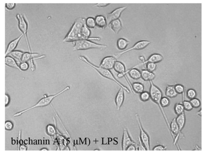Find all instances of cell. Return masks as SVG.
I'll list each match as a JSON object with an SVG mask.
<instances>
[{"label":"cell","mask_w":204,"mask_h":153,"mask_svg":"<svg viewBox=\"0 0 204 153\" xmlns=\"http://www.w3.org/2000/svg\"><path fill=\"white\" fill-rule=\"evenodd\" d=\"M42 151H44V150L45 151H47V150L46 149H42Z\"/></svg>","instance_id":"obj_52"},{"label":"cell","mask_w":204,"mask_h":153,"mask_svg":"<svg viewBox=\"0 0 204 153\" xmlns=\"http://www.w3.org/2000/svg\"><path fill=\"white\" fill-rule=\"evenodd\" d=\"M150 98L155 103H157L160 107V110L161 113H162V115H163L164 118L167 124V128H168V130L170 132V123L169 121L166 114L165 113L164 110L161 106V104H160V100L161 98L162 97L163 94L161 90L158 87L155 85L153 83L152 81H150Z\"/></svg>","instance_id":"obj_4"},{"label":"cell","mask_w":204,"mask_h":153,"mask_svg":"<svg viewBox=\"0 0 204 153\" xmlns=\"http://www.w3.org/2000/svg\"><path fill=\"white\" fill-rule=\"evenodd\" d=\"M187 96L190 100L195 98L196 97L197 93L195 90L193 89H188L187 91Z\"/></svg>","instance_id":"obj_31"},{"label":"cell","mask_w":204,"mask_h":153,"mask_svg":"<svg viewBox=\"0 0 204 153\" xmlns=\"http://www.w3.org/2000/svg\"><path fill=\"white\" fill-rule=\"evenodd\" d=\"M165 95L167 97L173 98L176 97L178 94L175 91L174 86L167 85L166 86Z\"/></svg>","instance_id":"obj_21"},{"label":"cell","mask_w":204,"mask_h":153,"mask_svg":"<svg viewBox=\"0 0 204 153\" xmlns=\"http://www.w3.org/2000/svg\"><path fill=\"white\" fill-rule=\"evenodd\" d=\"M39 54L37 53H32L30 52H24L22 56V62H28L31 61L32 62L34 60L38 59L43 58L45 57V56H42L38 58Z\"/></svg>","instance_id":"obj_14"},{"label":"cell","mask_w":204,"mask_h":153,"mask_svg":"<svg viewBox=\"0 0 204 153\" xmlns=\"http://www.w3.org/2000/svg\"><path fill=\"white\" fill-rule=\"evenodd\" d=\"M127 7H123L115 9L110 13L108 14L107 16V26L112 21L118 19L124 11L127 9Z\"/></svg>","instance_id":"obj_9"},{"label":"cell","mask_w":204,"mask_h":153,"mask_svg":"<svg viewBox=\"0 0 204 153\" xmlns=\"http://www.w3.org/2000/svg\"><path fill=\"white\" fill-rule=\"evenodd\" d=\"M127 72L133 79L138 80L141 78V72L136 68H132Z\"/></svg>","instance_id":"obj_24"},{"label":"cell","mask_w":204,"mask_h":153,"mask_svg":"<svg viewBox=\"0 0 204 153\" xmlns=\"http://www.w3.org/2000/svg\"><path fill=\"white\" fill-rule=\"evenodd\" d=\"M24 53V52L22 51H19V50H14V51L10 53L9 54V56H11L13 58L15 59L18 64L19 65L20 63L22 62V57Z\"/></svg>","instance_id":"obj_22"},{"label":"cell","mask_w":204,"mask_h":153,"mask_svg":"<svg viewBox=\"0 0 204 153\" xmlns=\"http://www.w3.org/2000/svg\"><path fill=\"white\" fill-rule=\"evenodd\" d=\"M124 100V90L121 87L115 98V103L117 110H119Z\"/></svg>","instance_id":"obj_13"},{"label":"cell","mask_w":204,"mask_h":153,"mask_svg":"<svg viewBox=\"0 0 204 153\" xmlns=\"http://www.w3.org/2000/svg\"><path fill=\"white\" fill-rule=\"evenodd\" d=\"M163 60V57L160 54H154L151 55L149 58V59L147 61H145L144 62H142L140 64L138 65L133 67L135 68L136 67L138 66L143 65L144 64H146L148 62H152V63H157L158 62H161Z\"/></svg>","instance_id":"obj_16"},{"label":"cell","mask_w":204,"mask_h":153,"mask_svg":"<svg viewBox=\"0 0 204 153\" xmlns=\"http://www.w3.org/2000/svg\"><path fill=\"white\" fill-rule=\"evenodd\" d=\"M141 78H142L144 81L147 82L152 81L155 77V75L154 73L147 70H141Z\"/></svg>","instance_id":"obj_19"},{"label":"cell","mask_w":204,"mask_h":153,"mask_svg":"<svg viewBox=\"0 0 204 153\" xmlns=\"http://www.w3.org/2000/svg\"><path fill=\"white\" fill-rule=\"evenodd\" d=\"M176 121L179 126V132L181 133L186 124V119L185 112L177 116L176 118Z\"/></svg>","instance_id":"obj_20"},{"label":"cell","mask_w":204,"mask_h":153,"mask_svg":"<svg viewBox=\"0 0 204 153\" xmlns=\"http://www.w3.org/2000/svg\"><path fill=\"white\" fill-rule=\"evenodd\" d=\"M16 5L15 3H6L5 4V7L7 10H11L15 8Z\"/></svg>","instance_id":"obj_42"},{"label":"cell","mask_w":204,"mask_h":153,"mask_svg":"<svg viewBox=\"0 0 204 153\" xmlns=\"http://www.w3.org/2000/svg\"><path fill=\"white\" fill-rule=\"evenodd\" d=\"M91 35V31L89 28H87L85 24L84 25L81 29L80 34V40H88Z\"/></svg>","instance_id":"obj_25"},{"label":"cell","mask_w":204,"mask_h":153,"mask_svg":"<svg viewBox=\"0 0 204 153\" xmlns=\"http://www.w3.org/2000/svg\"><path fill=\"white\" fill-rule=\"evenodd\" d=\"M167 147L161 145H158L155 146L153 149L154 151H164L166 150Z\"/></svg>","instance_id":"obj_41"},{"label":"cell","mask_w":204,"mask_h":153,"mask_svg":"<svg viewBox=\"0 0 204 153\" xmlns=\"http://www.w3.org/2000/svg\"><path fill=\"white\" fill-rule=\"evenodd\" d=\"M85 25L87 28L90 29H94L96 27L95 19L89 17L86 20Z\"/></svg>","instance_id":"obj_29"},{"label":"cell","mask_w":204,"mask_h":153,"mask_svg":"<svg viewBox=\"0 0 204 153\" xmlns=\"http://www.w3.org/2000/svg\"><path fill=\"white\" fill-rule=\"evenodd\" d=\"M195 149L194 150H201V148H199V146H196Z\"/></svg>","instance_id":"obj_49"},{"label":"cell","mask_w":204,"mask_h":153,"mask_svg":"<svg viewBox=\"0 0 204 153\" xmlns=\"http://www.w3.org/2000/svg\"><path fill=\"white\" fill-rule=\"evenodd\" d=\"M138 141H139V145L138 146H137L138 150L140 151H146L147 149H146V148H145L144 146L142 143V142H141V139H140V137H138Z\"/></svg>","instance_id":"obj_40"},{"label":"cell","mask_w":204,"mask_h":153,"mask_svg":"<svg viewBox=\"0 0 204 153\" xmlns=\"http://www.w3.org/2000/svg\"><path fill=\"white\" fill-rule=\"evenodd\" d=\"M170 103V101L168 98L163 97L161 98L160 100V104L162 108H164L168 106Z\"/></svg>","instance_id":"obj_33"},{"label":"cell","mask_w":204,"mask_h":153,"mask_svg":"<svg viewBox=\"0 0 204 153\" xmlns=\"http://www.w3.org/2000/svg\"><path fill=\"white\" fill-rule=\"evenodd\" d=\"M96 27L102 29H104L107 26V20L103 16L99 15L96 16L95 19Z\"/></svg>","instance_id":"obj_17"},{"label":"cell","mask_w":204,"mask_h":153,"mask_svg":"<svg viewBox=\"0 0 204 153\" xmlns=\"http://www.w3.org/2000/svg\"><path fill=\"white\" fill-rule=\"evenodd\" d=\"M190 102H191L193 108H199L201 106V102H200V100L199 99L196 98L190 100Z\"/></svg>","instance_id":"obj_34"},{"label":"cell","mask_w":204,"mask_h":153,"mask_svg":"<svg viewBox=\"0 0 204 153\" xmlns=\"http://www.w3.org/2000/svg\"><path fill=\"white\" fill-rule=\"evenodd\" d=\"M16 17L18 21L19 30L21 32L22 35H23V36L24 37L29 52L31 53V49H30L29 41H28V37H27V32H28V23L25 19L23 15H21V14H17L16 15Z\"/></svg>","instance_id":"obj_6"},{"label":"cell","mask_w":204,"mask_h":153,"mask_svg":"<svg viewBox=\"0 0 204 153\" xmlns=\"http://www.w3.org/2000/svg\"><path fill=\"white\" fill-rule=\"evenodd\" d=\"M14 128V125L10 121H7L5 123V129L6 130L10 131L12 130Z\"/></svg>","instance_id":"obj_39"},{"label":"cell","mask_w":204,"mask_h":153,"mask_svg":"<svg viewBox=\"0 0 204 153\" xmlns=\"http://www.w3.org/2000/svg\"><path fill=\"white\" fill-rule=\"evenodd\" d=\"M136 144L132 140L128 133V130L127 129H124L123 137L122 140V149L126 150L127 148L131 144Z\"/></svg>","instance_id":"obj_11"},{"label":"cell","mask_w":204,"mask_h":153,"mask_svg":"<svg viewBox=\"0 0 204 153\" xmlns=\"http://www.w3.org/2000/svg\"><path fill=\"white\" fill-rule=\"evenodd\" d=\"M85 19L83 17H80L77 20L63 42H74L80 40L81 29L85 24Z\"/></svg>","instance_id":"obj_1"},{"label":"cell","mask_w":204,"mask_h":153,"mask_svg":"<svg viewBox=\"0 0 204 153\" xmlns=\"http://www.w3.org/2000/svg\"><path fill=\"white\" fill-rule=\"evenodd\" d=\"M135 116L136 118L137 122H138L139 129H140V136L139 137H140L141 142L143 144L146 149H147V150H150V139L149 135L143 129L141 121H140V118L138 114H136Z\"/></svg>","instance_id":"obj_7"},{"label":"cell","mask_w":204,"mask_h":153,"mask_svg":"<svg viewBox=\"0 0 204 153\" xmlns=\"http://www.w3.org/2000/svg\"><path fill=\"white\" fill-rule=\"evenodd\" d=\"M108 26L110 29L116 34H118L122 28V23L119 19L112 21Z\"/></svg>","instance_id":"obj_15"},{"label":"cell","mask_w":204,"mask_h":153,"mask_svg":"<svg viewBox=\"0 0 204 153\" xmlns=\"http://www.w3.org/2000/svg\"><path fill=\"white\" fill-rule=\"evenodd\" d=\"M116 61V59L114 56H107L102 60L100 67L110 70L113 69Z\"/></svg>","instance_id":"obj_10"},{"label":"cell","mask_w":204,"mask_h":153,"mask_svg":"<svg viewBox=\"0 0 204 153\" xmlns=\"http://www.w3.org/2000/svg\"><path fill=\"white\" fill-rule=\"evenodd\" d=\"M18 150L20 151H26L27 150V148L26 146L24 145H21L19 147Z\"/></svg>","instance_id":"obj_46"},{"label":"cell","mask_w":204,"mask_h":153,"mask_svg":"<svg viewBox=\"0 0 204 153\" xmlns=\"http://www.w3.org/2000/svg\"><path fill=\"white\" fill-rule=\"evenodd\" d=\"M132 87L134 91L136 93L140 94L144 90V87L143 85L138 82L133 83Z\"/></svg>","instance_id":"obj_27"},{"label":"cell","mask_w":204,"mask_h":153,"mask_svg":"<svg viewBox=\"0 0 204 153\" xmlns=\"http://www.w3.org/2000/svg\"><path fill=\"white\" fill-rule=\"evenodd\" d=\"M22 36H23V35L21 34L19 36L17 37V38L11 41L10 43L8 44L7 48V50L5 52V56H8L9 54L11 53L12 52L15 50V49L17 47L19 43L21 41V39Z\"/></svg>","instance_id":"obj_12"},{"label":"cell","mask_w":204,"mask_h":153,"mask_svg":"<svg viewBox=\"0 0 204 153\" xmlns=\"http://www.w3.org/2000/svg\"><path fill=\"white\" fill-rule=\"evenodd\" d=\"M73 48L74 51L86 50L90 49H96L104 50L107 48V46L102 44H97L93 43L88 40H80L76 41Z\"/></svg>","instance_id":"obj_5"},{"label":"cell","mask_w":204,"mask_h":153,"mask_svg":"<svg viewBox=\"0 0 204 153\" xmlns=\"http://www.w3.org/2000/svg\"><path fill=\"white\" fill-rule=\"evenodd\" d=\"M110 4H107V3H99L95 5V7L98 8H104L108 6Z\"/></svg>","instance_id":"obj_45"},{"label":"cell","mask_w":204,"mask_h":153,"mask_svg":"<svg viewBox=\"0 0 204 153\" xmlns=\"http://www.w3.org/2000/svg\"><path fill=\"white\" fill-rule=\"evenodd\" d=\"M150 43L151 42H149V41H140V42H138L136 43L132 47L116 54V55L114 56V57L116 59L122 56L124 54L128 52L132 51V50H142V49H144L145 48L147 47Z\"/></svg>","instance_id":"obj_8"},{"label":"cell","mask_w":204,"mask_h":153,"mask_svg":"<svg viewBox=\"0 0 204 153\" xmlns=\"http://www.w3.org/2000/svg\"><path fill=\"white\" fill-rule=\"evenodd\" d=\"M126 150L127 151H135L138 150L137 146L136 144H131L128 146Z\"/></svg>","instance_id":"obj_43"},{"label":"cell","mask_w":204,"mask_h":153,"mask_svg":"<svg viewBox=\"0 0 204 153\" xmlns=\"http://www.w3.org/2000/svg\"><path fill=\"white\" fill-rule=\"evenodd\" d=\"M114 70L117 72L119 74H127V71H126L125 67L124 65L122 63L118 61H116L114 63L113 66Z\"/></svg>","instance_id":"obj_23"},{"label":"cell","mask_w":204,"mask_h":153,"mask_svg":"<svg viewBox=\"0 0 204 153\" xmlns=\"http://www.w3.org/2000/svg\"><path fill=\"white\" fill-rule=\"evenodd\" d=\"M70 89V87H66L65 88L63 89V90L62 91L60 92L57 93L55 94V95H50V96H46L43 98L41 99L35 105L32 106L30 107V108H27V109H24L23 110L21 111L18 112L16 113V114H14V117H18L21 116L22 114H24V113L27 112L33 109H35V108H41V107H43L49 105L51 103L52 101L55 98L57 97V96H59V95H61L63 93L65 92L66 91H67L68 90Z\"/></svg>","instance_id":"obj_3"},{"label":"cell","mask_w":204,"mask_h":153,"mask_svg":"<svg viewBox=\"0 0 204 153\" xmlns=\"http://www.w3.org/2000/svg\"><path fill=\"white\" fill-rule=\"evenodd\" d=\"M46 132L49 136H53L56 134V129L53 125H49L46 128Z\"/></svg>","instance_id":"obj_32"},{"label":"cell","mask_w":204,"mask_h":153,"mask_svg":"<svg viewBox=\"0 0 204 153\" xmlns=\"http://www.w3.org/2000/svg\"><path fill=\"white\" fill-rule=\"evenodd\" d=\"M184 108L182 103H177L175 104L174 107V111L177 116L184 112Z\"/></svg>","instance_id":"obj_28"},{"label":"cell","mask_w":204,"mask_h":153,"mask_svg":"<svg viewBox=\"0 0 204 153\" xmlns=\"http://www.w3.org/2000/svg\"><path fill=\"white\" fill-rule=\"evenodd\" d=\"M146 69L148 71L152 72L154 71L156 68V64L152 62H148L146 63Z\"/></svg>","instance_id":"obj_35"},{"label":"cell","mask_w":204,"mask_h":153,"mask_svg":"<svg viewBox=\"0 0 204 153\" xmlns=\"http://www.w3.org/2000/svg\"><path fill=\"white\" fill-rule=\"evenodd\" d=\"M10 96L9 95H8L7 94H5V106L6 107L9 104V103H10Z\"/></svg>","instance_id":"obj_44"},{"label":"cell","mask_w":204,"mask_h":153,"mask_svg":"<svg viewBox=\"0 0 204 153\" xmlns=\"http://www.w3.org/2000/svg\"><path fill=\"white\" fill-rule=\"evenodd\" d=\"M12 144H15V143H16V141H15V140H13L12 141Z\"/></svg>","instance_id":"obj_51"},{"label":"cell","mask_w":204,"mask_h":153,"mask_svg":"<svg viewBox=\"0 0 204 153\" xmlns=\"http://www.w3.org/2000/svg\"><path fill=\"white\" fill-rule=\"evenodd\" d=\"M129 44V42L124 39H119L117 41V46L118 49L120 50H124L127 47Z\"/></svg>","instance_id":"obj_26"},{"label":"cell","mask_w":204,"mask_h":153,"mask_svg":"<svg viewBox=\"0 0 204 153\" xmlns=\"http://www.w3.org/2000/svg\"><path fill=\"white\" fill-rule=\"evenodd\" d=\"M175 89L177 93L178 94H181L184 93L185 90L184 87L180 84H177L174 86Z\"/></svg>","instance_id":"obj_38"},{"label":"cell","mask_w":204,"mask_h":153,"mask_svg":"<svg viewBox=\"0 0 204 153\" xmlns=\"http://www.w3.org/2000/svg\"><path fill=\"white\" fill-rule=\"evenodd\" d=\"M125 75V74H119L118 75H117V76L119 78H121L123 77Z\"/></svg>","instance_id":"obj_47"},{"label":"cell","mask_w":204,"mask_h":153,"mask_svg":"<svg viewBox=\"0 0 204 153\" xmlns=\"http://www.w3.org/2000/svg\"><path fill=\"white\" fill-rule=\"evenodd\" d=\"M5 64L8 66L18 69L21 71V69L16 61L11 56L9 55L5 56Z\"/></svg>","instance_id":"obj_18"},{"label":"cell","mask_w":204,"mask_h":153,"mask_svg":"<svg viewBox=\"0 0 204 153\" xmlns=\"http://www.w3.org/2000/svg\"><path fill=\"white\" fill-rule=\"evenodd\" d=\"M79 59H80V60H81V61H82V62L87 63V64L89 65L92 67L94 69H96V70L101 75H102V76H103L104 77L114 81L115 83H116L117 85H118L121 87L122 88V89H123L125 91L127 92V93H130V90L128 89V88L125 86L124 85H122V83H120V82H119V81L114 77V75L112 74V73L110 71L108 70V69L101 68V67L100 66H95V65L93 64L92 63H91L88 60H87L83 56H79Z\"/></svg>","instance_id":"obj_2"},{"label":"cell","mask_w":204,"mask_h":153,"mask_svg":"<svg viewBox=\"0 0 204 153\" xmlns=\"http://www.w3.org/2000/svg\"><path fill=\"white\" fill-rule=\"evenodd\" d=\"M140 100L142 102H147L150 99V94L148 92L144 91L140 94Z\"/></svg>","instance_id":"obj_30"},{"label":"cell","mask_w":204,"mask_h":153,"mask_svg":"<svg viewBox=\"0 0 204 153\" xmlns=\"http://www.w3.org/2000/svg\"><path fill=\"white\" fill-rule=\"evenodd\" d=\"M182 104L183 105L185 110L187 111H190L193 109V106H192L190 101H183V102Z\"/></svg>","instance_id":"obj_36"},{"label":"cell","mask_w":204,"mask_h":153,"mask_svg":"<svg viewBox=\"0 0 204 153\" xmlns=\"http://www.w3.org/2000/svg\"><path fill=\"white\" fill-rule=\"evenodd\" d=\"M28 141H27V140H25L24 142V143L25 144H28Z\"/></svg>","instance_id":"obj_50"},{"label":"cell","mask_w":204,"mask_h":153,"mask_svg":"<svg viewBox=\"0 0 204 153\" xmlns=\"http://www.w3.org/2000/svg\"><path fill=\"white\" fill-rule=\"evenodd\" d=\"M18 66L21 71H26L29 69V65L27 62H21Z\"/></svg>","instance_id":"obj_37"},{"label":"cell","mask_w":204,"mask_h":153,"mask_svg":"<svg viewBox=\"0 0 204 153\" xmlns=\"http://www.w3.org/2000/svg\"><path fill=\"white\" fill-rule=\"evenodd\" d=\"M197 115H198V116H200V117H201L202 116V109H200V110L199 111L197 112Z\"/></svg>","instance_id":"obj_48"}]
</instances>
